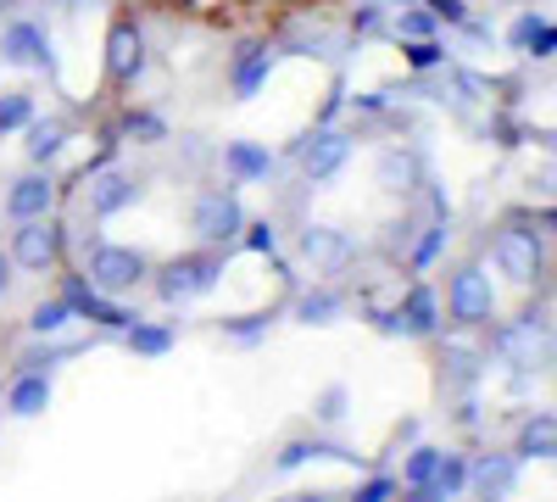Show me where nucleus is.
I'll use <instances>...</instances> for the list:
<instances>
[{
  "instance_id": "f257e3e1",
  "label": "nucleus",
  "mask_w": 557,
  "mask_h": 502,
  "mask_svg": "<svg viewBox=\"0 0 557 502\" xmlns=\"http://www.w3.org/2000/svg\"><path fill=\"white\" fill-rule=\"evenodd\" d=\"M446 307H451V325L462 330H485L496 318V291H491V273L485 268H457L451 285H446Z\"/></svg>"
},
{
  "instance_id": "f03ea898",
  "label": "nucleus",
  "mask_w": 557,
  "mask_h": 502,
  "mask_svg": "<svg viewBox=\"0 0 557 502\" xmlns=\"http://www.w3.org/2000/svg\"><path fill=\"white\" fill-rule=\"evenodd\" d=\"M190 223H196V235H201V241L223 246V241H240V230H246V207H240L235 191H201L196 207H190Z\"/></svg>"
},
{
  "instance_id": "7ed1b4c3",
  "label": "nucleus",
  "mask_w": 557,
  "mask_h": 502,
  "mask_svg": "<svg viewBox=\"0 0 557 502\" xmlns=\"http://www.w3.org/2000/svg\"><path fill=\"white\" fill-rule=\"evenodd\" d=\"M218 273H223V262L212 252H190V257H173L162 268L157 291H162V302H190V296H207L218 285Z\"/></svg>"
},
{
  "instance_id": "20e7f679",
  "label": "nucleus",
  "mask_w": 557,
  "mask_h": 502,
  "mask_svg": "<svg viewBox=\"0 0 557 502\" xmlns=\"http://www.w3.org/2000/svg\"><path fill=\"white\" fill-rule=\"evenodd\" d=\"M146 280V257L134 246H96L89 252V285L107 291V296H123Z\"/></svg>"
},
{
  "instance_id": "39448f33",
  "label": "nucleus",
  "mask_w": 557,
  "mask_h": 502,
  "mask_svg": "<svg viewBox=\"0 0 557 502\" xmlns=\"http://www.w3.org/2000/svg\"><path fill=\"white\" fill-rule=\"evenodd\" d=\"M57 257H62V230L51 223V212L23 218L17 235H12V262L28 268V273H45V268H57Z\"/></svg>"
},
{
  "instance_id": "423d86ee",
  "label": "nucleus",
  "mask_w": 557,
  "mask_h": 502,
  "mask_svg": "<svg viewBox=\"0 0 557 502\" xmlns=\"http://www.w3.org/2000/svg\"><path fill=\"white\" fill-rule=\"evenodd\" d=\"M491 346L513 363V369H535V363H546V318L524 313L519 325H496L491 330Z\"/></svg>"
},
{
  "instance_id": "0eeeda50",
  "label": "nucleus",
  "mask_w": 557,
  "mask_h": 502,
  "mask_svg": "<svg viewBox=\"0 0 557 502\" xmlns=\"http://www.w3.org/2000/svg\"><path fill=\"white\" fill-rule=\"evenodd\" d=\"M491 257H496V268H502L513 285L541 280V268H546V246H541L530 230H502L496 246H491Z\"/></svg>"
},
{
  "instance_id": "6e6552de",
  "label": "nucleus",
  "mask_w": 557,
  "mask_h": 502,
  "mask_svg": "<svg viewBox=\"0 0 557 502\" xmlns=\"http://www.w3.org/2000/svg\"><path fill=\"white\" fill-rule=\"evenodd\" d=\"M146 73V34H139L134 17H117L107 28V78L112 84H134Z\"/></svg>"
},
{
  "instance_id": "1a4fd4ad",
  "label": "nucleus",
  "mask_w": 557,
  "mask_h": 502,
  "mask_svg": "<svg viewBox=\"0 0 557 502\" xmlns=\"http://www.w3.org/2000/svg\"><path fill=\"white\" fill-rule=\"evenodd\" d=\"M301 257H307L318 273H346L351 257H357V246H351L341 230H330V223H307V230H301Z\"/></svg>"
},
{
  "instance_id": "9d476101",
  "label": "nucleus",
  "mask_w": 557,
  "mask_h": 502,
  "mask_svg": "<svg viewBox=\"0 0 557 502\" xmlns=\"http://www.w3.org/2000/svg\"><path fill=\"white\" fill-rule=\"evenodd\" d=\"M296 157H301V173L312 179V185H323V179H335V173L346 168L351 140H346V134H335V128H318V134H312V140H307Z\"/></svg>"
},
{
  "instance_id": "9b49d317",
  "label": "nucleus",
  "mask_w": 557,
  "mask_h": 502,
  "mask_svg": "<svg viewBox=\"0 0 557 502\" xmlns=\"http://www.w3.org/2000/svg\"><path fill=\"white\" fill-rule=\"evenodd\" d=\"M380 325H391V330H407V335H435V330H441V307H435V291H430V285H412V291H407V302H401L396 313H385Z\"/></svg>"
},
{
  "instance_id": "f8f14e48",
  "label": "nucleus",
  "mask_w": 557,
  "mask_h": 502,
  "mask_svg": "<svg viewBox=\"0 0 557 502\" xmlns=\"http://www.w3.org/2000/svg\"><path fill=\"white\" fill-rule=\"evenodd\" d=\"M374 179H380V191H391V196H412L418 185H424V157H418V151H401V146H391V151H380Z\"/></svg>"
},
{
  "instance_id": "ddd939ff",
  "label": "nucleus",
  "mask_w": 557,
  "mask_h": 502,
  "mask_svg": "<svg viewBox=\"0 0 557 502\" xmlns=\"http://www.w3.org/2000/svg\"><path fill=\"white\" fill-rule=\"evenodd\" d=\"M134 196H139V185H134L123 168H89V207H96L101 218L134 207Z\"/></svg>"
},
{
  "instance_id": "4468645a",
  "label": "nucleus",
  "mask_w": 557,
  "mask_h": 502,
  "mask_svg": "<svg viewBox=\"0 0 557 502\" xmlns=\"http://www.w3.org/2000/svg\"><path fill=\"white\" fill-rule=\"evenodd\" d=\"M0 62L12 68H51V39H45L34 23H12L0 34Z\"/></svg>"
},
{
  "instance_id": "2eb2a0df",
  "label": "nucleus",
  "mask_w": 557,
  "mask_h": 502,
  "mask_svg": "<svg viewBox=\"0 0 557 502\" xmlns=\"http://www.w3.org/2000/svg\"><path fill=\"white\" fill-rule=\"evenodd\" d=\"M57 207V185L45 173H23L17 185L7 191V212H12V223H23V218H45Z\"/></svg>"
},
{
  "instance_id": "dca6fc26",
  "label": "nucleus",
  "mask_w": 557,
  "mask_h": 502,
  "mask_svg": "<svg viewBox=\"0 0 557 502\" xmlns=\"http://www.w3.org/2000/svg\"><path fill=\"white\" fill-rule=\"evenodd\" d=\"M469 486H474L480 497H507V491L519 486V464H513V458H496V452H491V458L469 464Z\"/></svg>"
},
{
  "instance_id": "f3484780",
  "label": "nucleus",
  "mask_w": 557,
  "mask_h": 502,
  "mask_svg": "<svg viewBox=\"0 0 557 502\" xmlns=\"http://www.w3.org/2000/svg\"><path fill=\"white\" fill-rule=\"evenodd\" d=\"M285 45H290V51H301V57H335V34L323 28L318 17H307V12L285 23Z\"/></svg>"
},
{
  "instance_id": "a211bd4d",
  "label": "nucleus",
  "mask_w": 557,
  "mask_h": 502,
  "mask_svg": "<svg viewBox=\"0 0 557 502\" xmlns=\"http://www.w3.org/2000/svg\"><path fill=\"white\" fill-rule=\"evenodd\" d=\"M28 128V157L34 162H51V157H62V146H67V118H28L23 123Z\"/></svg>"
},
{
  "instance_id": "6ab92c4d",
  "label": "nucleus",
  "mask_w": 557,
  "mask_h": 502,
  "mask_svg": "<svg viewBox=\"0 0 557 502\" xmlns=\"http://www.w3.org/2000/svg\"><path fill=\"white\" fill-rule=\"evenodd\" d=\"M223 168L240 179V185H251V179H268L273 173V157L251 140H235V146H223Z\"/></svg>"
},
{
  "instance_id": "aec40b11",
  "label": "nucleus",
  "mask_w": 557,
  "mask_h": 502,
  "mask_svg": "<svg viewBox=\"0 0 557 502\" xmlns=\"http://www.w3.org/2000/svg\"><path fill=\"white\" fill-rule=\"evenodd\" d=\"M552 452H557V419L541 407V414L524 419V430H519V458H552Z\"/></svg>"
},
{
  "instance_id": "412c9836",
  "label": "nucleus",
  "mask_w": 557,
  "mask_h": 502,
  "mask_svg": "<svg viewBox=\"0 0 557 502\" xmlns=\"http://www.w3.org/2000/svg\"><path fill=\"white\" fill-rule=\"evenodd\" d=\"M341 313H346L341 291H301L296 296V318H301V325H335Z\"/></svg>"
},
{
  "instance_id": "4be33fe9",
  "label": "nucleus",
  "mask_w": 557,
  "mask_h": 502,
  "mask_svg": "<svg viewBox=\"0 0 557 502\" xmlns=\"http://www.w3.org/2000/svg\"><path fill=\"white\" fill-rule=\"evenodd\" d=\"M45 407H51V380H45V375H23L12 385V414L17 419H39Z\"/></svg>"
},
{
  "instance_id": "5701e85b",
  "label": "nucleus",
  "mask_w": 557,
  "mask_h": 502,
  "mask_svg": "<svg viewBox=\"0 0 557 502\" xmlns=\"http://www.w3.org/2000/svg\"><path fill=\"white\" fill-rule=\"evenodd\" d=\"M273 68V51H262V45H246L240 62H235V96H257V84L268 78Z\"/></svg>"
},
{
  "instance_id": "b1692460",
  "label": "nucleus",
  "mask_w": 557,
  "mask_h": 502,
  "mask_svg": "<svg viewBox=\"0 0 557 502\" xmlns=\"http://www.w3.org/2000/svg\"><path fill=\"white\" fill-rule=\"evenodd\" d=\"M123 341H128V352H139V357H168L173 352V330H162V325H123Z\"/></svg>"
},
{
  "instance_id": "393cba45",
  "label": "nucleus",
  "mask_w": 557,
  "mask_h": 502,
  "mask_svg": "<svg viewBox=\"0 0 557 502\" xmlns=\"http://www.w3.org/2000/svg\"><path fill=\"white\" fill-rule=\"evenodd\" d=\"M462 486H469V464H462V458H446V452H441V464H435V475H430V502L435 497H457Z\"/></svg>"
},
{
  "instance_id": "a878e982",
  "label": "nucleus",
  "mask_w": 557,
  "mask_h": 502,
  "mask_svg": "<svg viewBox=\"0 0 557 502\" xmlns=\"http://www.w3.org/2000/svg\"><path fill=\"white\" fill-rule=\"evenodd\" d=\"M435 464H441V452H435V446H418V452H412V464H407V497H412V502H430L424 486H430Z\"/></svg>"
},
{
  "instance_id": "bb28decb",
  "label": "nucleus",
  "mask_w": 557,
  "mask_h": 502,
  "mask_svg": "<svg viewBox=\"0 0 557 502\" xmlns=\"http://www.w3.org/2000/svg\"><path fill=\"white\" fill-rule=\"evenodd\" d=\"M123 134L134 146H162L168 140V123L157 112H123Z\"/></svg>"
},
{
  "instance_id": "cd10ccee",
  "label": "nucleus",
  "mask_w": 557,
  "mask_h": 502,
  "mask_svg": "<svg viewBox=\"0 0 557 502\" xmlns=\"http://www.w3.org/2000/svg\"><path fill=\"white\" fill-rule=\"evenodd\" d=\"M67 318H73V302H67V296H57V302H39V307L28 313V330H34V335H57V330L67 325Z\"/></svg>"
},
{
  "instance_id": "c85d7f7f",
  "label": "nucleus",
  "mask_w": 557,
  "mask_h": 502,
  "mask_svg": "<svg viewBox=\"0 0 557 502\" xmlns=\"http://www.w3.org/2000/svg\"><path fill=\"white\" fill-rule=\"evenodd\" d=\"M34 118V101L23 96V89H7V96H0V134H12V128H23Z\"/></svg>"
},
{
  "instance_id": "c756f323",
  "label": "nucleus",
  "mask_w": 557,
  "mask_h": 502,
  "mask_svg": "<svg viewBox=\"0 0 557 502\" xmlns=\"http://www.w3.org/2000/svg\"><path fill=\"white\" fill-rule=\"evenodd\" d=\"M396 34L401 39H435V12H418L412 0H407L401 17H396Z\"/></svg>"
},
{
  "instance_id": "7c9ffc66",
  "label": "nucleus",
  "mask_w": 557,
  "mask_h": 502,
  "mask_svg": "<svg viewBox=\"0 0 557 502\" xmlns=\"http://www.w3.org/2000/svg\"><path fill=\"white\" fill-rule=\"evenodd\" d=\"M407 62H412L418 73H430V68H441V62H446V51H441V39H412V45H407Z\"/></svg>"
},
{
  "instance_id": "2f4dec72",
  "label": "nucleus",
  "mask_w": 557,
  "mask_h": 502,
  "mask_svg": "<svg viewBox=\"0 0 557 502\" xmlns=\"http://www.w3.org/2000/svg\"><path fill=\"white\" fill-rule=\"evenodd\" d=\"M223 335H235V341H262L268 335V318H223Z\"/></svg>"
},
{
  "instance_id": "473e14b6",
  "label": "nucleus",
  "mask_w": 557,
  "mask_h": 502,
  "mask_svg": "<svg viewBox=\"0 0 557 502\" xmlns=\"http://www.w3.org/2000/svg\"><path fill=\"white\" fill-rule=\"evenodd\" d=\"M341 414H346V385H330V391L318 396V419H323V425H335Z\"/></svg>"
},
{
  "instance_id": "72a5a7b5",
  "label": "nucleus",
  "mask_w": 557,
  "mask_h": 502,
  "mask_svg": "<svg viewBox=\"0 0 557 502\" xmlns=\"http://www.w3.org/2000/svg\"><path fill=\"white\" fill-rule=\"evenodd\" d=\"M391 491H396V480H391V475H374V480H362V486H357V497H362V502H385Z\"/></svg>"
},
{
  "instance_id": "f704fd0d",
  "label": "nucleus",
  "mask_w": 557,
  "mask_h": 502,
  "mask_svg": "<svg viewBox=\"0 0 557 502\" xmlns=\"http://www.w3.org/2000/svg\"><path fill=\"white\" fill-rule=\"evenodd\" d=\"M430 12L446 17V23H469V7H462V0H430Z\"/></svg>"
},
{
  "instance_id": "c9c22d12",
  "label": "nucleus",
  "mask_w": 557,
  "mask_h": 502,
  "mask_svg": "<svg viewBox=\"0 0 557 502\" xmlns=\"http://www.w3.org/2000/svg\"><path fill=\"white\" fill-rule=\"evenodd\" d=\"M546 17H535V12H524L519 17V28H513V45H519V51H530V39H535V28H541Z\"/></svg>"
},
{
  "instance_id": "e433bc0d",
  "label": "nucleus",
  "mask_w": 557,
  "mask_h": 502,
  "mask_svg": "<svg viewBox=\"0 0 557 502\" xmlns=\"http://www.w3.org/2000/svg\"><path fill=\"white\" fill-rule=\"evenodd\" d=\"M246 246H251V252H273V230H268V223H257V230L246 235Z\"/></svg>"
},
{
  "instance_id": "4c0bfd02",
  "label": "nucleus",
  "mask_w": 557,
  "mask_h": 502,
  "mask_svg": "<svg viewBox=\"0 0 557 502\" xmlns=\"http://www.w3.org/2000/svg\"><path fill=\"white\" fill-rule=\"evenodd\" d=\"M7 285H12V257L0 252V296H7Z\"/></svg>"
},
{
  "instance_id": "58836bf2",
  "label": "nucleus",
  "mask_w": 557,
  "mask_h": 502,
  "mask_svg": "<svg viewBox=\"0 0 557 502\" xmlns=\"http://www.w3.org/2000/svg\"><path fill=\"white\" fill-rule=\"evenodd\" d=\"M401 7H407V0H401Z\"/></svg>"
}]
</instances>
